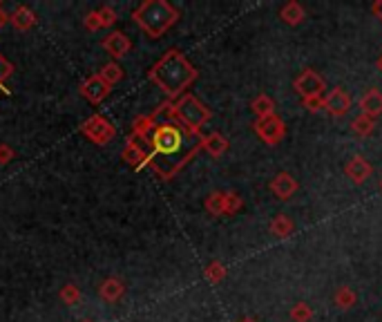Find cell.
Listing matches in <instances>:
<instances>
[{
    "label": "cell",
    "instance_id": "f546056e",
    "mask_svg": "<svg viewBox=\"0 0 382 322\" xmlns=\"http://www.w3.org/2000/svg\"><path fill=\"white\" fill-rule=\"evenodd\" d=\"M12 72H14V66L3 56V54H0V90H5V81L12 77Z\"/></svg>",
    "mask_w": 382,
    "mask_h": 322
},
{
    "label": "cell",
    "instance_id": "836d02e7",
    "mask_svg": "<svg viewBox=\"0 0 382 322\" xmlns=\"http://www.w3.org/2000/svg\"><path fill=\"white\" fill-rule=\"evenodd\" d=\"M304 103V107L309 112H317V110H324V96H317V99H306V101H302Z\"/></svg>",
    "mask_w": 382,
    "mask_h": 322
},
{
    "label": "cell",
    "instance_id": "3957f363",
    "mask_svg": "<svg viewBox=\"0 0 382 322\" xmlns=\"http://www.w3.org/2000/svg\"><path fill=\"white\" fill-rule=\"evenodd\" d=\"M132 18L148 36L159 38L179 20V9L170 5L168 0H148L134 9Z\"/></svg>",
    "mask_w": 382,
    "mask_h": 322
},
{
    "label": "cell",
    "instance_id": "e0dca14e",
    "mask_svg": "<svg viewBox=\"0 0 382 322\" xmlns=\"http://www.w3.org/2000/svg\"><path fill=\"white\" fill-rule=\"evenodd\" d=\"M125 293V284L119 280V277H108L101 286H99V296L105 302H116L121 296Z\"/></svg>",
    "mask_w": 382,
    "mask_h": 322
},
{
    "label": "cell",
    "instance_id": "603a6c76",
    "mask_svg": "<svg viewBox=\"0 0 382 322\" xmlns=\"http://www.w3.org/2000/svg\"><path fill=\"white\" fill-rule=\"evenodd\" d=\"M157 125V116L154 114H143V116H136L132 121V135L136 137H145L152 132V128Z\"/></svg>",
    "mask_w": 382,
    "mask_h": 322
},
{
    "label": "cell",
    "instance_id": "44dd1931",
    "mask_svg": "<svg viewBox=\"0 0 382 322\" xmlns=\"http://www.w3.org/2000/svg\"><path fill=\"white\" fill-rule=\"evenodd\" d=\"M333 302H335L337 309L349 311V309H353L358 305V293L349 286H337V291L333 293Z\"/></svg>",
    "mask_w": 382,
    "mask_h": 322
},
{
    "label": "cell",
    "instance_id": "9a60e30c",
    "mask_svg": "<svg viewBox=\"0 0 382 322\" xmlns=\"http://www.w3.org/2000/svg\"><path fill=\"white\" fill-rule=\"evenodd\" d=\"M201 148H204L210 157H221L228 150V139L221 132L201 135Z\"/></svg>",
    "mask_w": 382,
    "mask_h": 322
},
{
    "label": "cell",
    "instance_id": "ab89813d",
    "mask_svg": "<svg viewBox=\"0 0 382 322\" xmlns=\"http://www.w3.org/2000/svg\"><path fill=\"white\" fill-rule=\"evenodd\" d=\"M380 188H382V181H380Z\"/></svg>",
    "mask_w": 382,
    "mask_h": 322
},
{
    "label": "cell",
    "instance_id": "4316f807",
    "mask_svg": "<svg viewBox=\"0 0 382 322\" xmlns=\"http://www.w3.org/2000/svg\"><path fill=\"white\" fill-rule=\"evenodd\" d=\"M291 320L293 322H311L313 320V309L306 305V302H297L293 309H291Z\"/></svg>",
    "mask_w": 382,
    "mask_h": 322
},
{
    "label": "cell",
    "instance_id": "1f68e13d",
    "mask_svg": "<svg viewBox=\"0 0 382 322\" xmlns=\"http://www.w3.org/2000/svg\"><path fill=\"white\" fill-rule=\"evenodd\" d=\"M85 27H88L90 31L103 29V23H101V18H99V12H90L88 16H85Z\"/></svg>",
    "mask_w": 382,
    "mask_h": 322
},
{
    "label": "cell",
    "instance_id": "d6a6232c",
    "mask_svg": "<svg viewBox=\"0 0 382 322\" xmlns=\"http://www.w3.org/2000/svg\"><path fill=\"white\" fill-rule=\"evenodd\" d=\"M14 159V148L7 144H0V166H7Z\"/></svg>",
    "mask_w": 382,
    "mask_h": 322
},
{
    "label": "cell",
    "instance_id": "d4e9b609",
    "mask_svg": "<svg viewBox=\"0 0 382 322\" xmlns=\"http://www.w3.org/2000/svg\"><path fill=\"white\" fill-rule=\"evenodd\" d=\"M99 77L112 88L114 83H119L123 79V70H121L119 63H105V66L101 68V72H99Z\"/></svg>",
    "mask_w": 382,
    "mask_h": 322
},
{
    "label": "cell",
    "instance_id": "ba28073f",
    "mask_svg": "<svg viewBox=\"0 0 382 322\" xmlns=\"http://www.w3.org/2000/svg\"><path fill=\"white\" fill-rule=\"evenodd\" d=\"M123 161L127 166H132L139 170L143 164H148V157H150V144H148L145 137H136V135H130L127 139V144L121 153Z\"/></svg>",
    "mask_w": 382,
    "mask_h": 322
},
{
    "label": "cell",
    "instance_id": "60d3db41",
    "mask_svg": "<svg viewBox=\"0 0 382 322\" xmlns=\"http://www.w3.org/2000/svg\"><path fill=\"white\" fill-rule=\"evenodd\" d=\"M0 7H3V5H0Z\"/></svg>",
    "mask_w": 382,
    "mask_h": 322
},
{
    "label": "cell",
    "instance_id": "8992f818",
    "mask_svg": "<svg viewBox=\"0 0 382 322\" xmlns=\"http://www.w3.org/2000/svg\"><path fill=\"white\" fill-rule=\"evenodd\" d=\"M253 128H255V135H257L266 146H278L286 137V123L278 114L266 116V119H257Z\"/></svg>",
    "mask_w": 382,
    "mask_h": 322
},
{
    "label": "cell",
    "instance_id": "484cf974",
    "mask_svg": "<svg viewBox=\"0 0 382 322\" xmlns=\"http://www.w3.org/2000/svg\"><path fill=\"white\" fill-rule=\"evenodd\" d=\"M204 275H206V280H208L210 284H219V282H224V277H226V266L215 260V262H210V264L206 266Z\"/></svg>",
    "mask_w": 382,
    "mask_h": 322
},
{
    "label": "cell",
    "instance_id": "7a4b0ae2",
    "mask_svg": "<svg viewBox=\"0 0 382 322\" xmlns=\"http://www.w3.org/2000/svg\"><path fill=\"white\" fill-rule=\"evenodd\" d=\"M150 79L170 99H175V96H184V92L195 83L197 70L179 49H168L164 59H159L157 66L150 70Z\"/></svg>",
    "mask_w": 382,
    "mask_h": 322
},
{
    "label": "cell",
    "instance_id": "30bf717a",
    "mask_svg": "<svg viewBox=\"0 0 382 322\" xmlns=\"http://www.w3.org/2000/svg\"><path fill=\"white\" fill-rule=\"evenodd\" d=\"M344 175L353 181L356 186L360 184H365V181L374 175V168H371L369 161L363 157V155H353L351 159L347 161V166H344Z\"/></svg>",
    "mask_w": 382,
    "mask_h": 322
},
{
    "label": "cell",
    "instance_id": "cb8c5ba5",
    "mask_svg": "<svg viewBox=\"0 0 382 322\" xmlns=\"http://www.w3.org/2000/svg\"><path fill=\"white\" fill-rule=\"evenodd\" d=\"M351 130L358 135V137H369L374 135L376 130V119H371L367 114H358L356 119L351 121Z\"/></svg>",
    "mask_w": 382,
    "mask_h": 322
},
{
    "label": "cell",
    "instance_id": "9c48e42d",
    "mask_svg": "<svg viewBox=\"0 0 382 322\" xmlns=\"http://www.w3.org/2000/svg\"><path fill=\"white\" fill-rule=\"evenodd\" d=\"M351 94H349L344 88H335L328 94H324V110L331 116H342L351 110Z\"/></svg>",
    "mask_w": 382,
    "mask_h": 322
},
{
    "label": "cell",
    "instance_id": "83f0119b",
    "mask_svg": "<svg viewBox=\"0 0 382 322\" xmlns=\"http://www.w3.org/2000/svg\"><path fill=\"white\" fill-rule=\"evenodd\" d=\"M61 300L65 305H79L81 302V289L77 284H65L61 289Z\"/></svg>",
    "mask_w": 382,
    "mask_h": 322
},
{
    "label": "cell",
    "instance_id": "d590c367",
    "mask_svg": "<svg viewBox=\"0 0 382 322\" xmlns=\"http://www.w3.org/2000/svg\"><path fill=\"white\" fill-rule=\"evenodd\" d=\"M7 23H9V14L5 12L3 7H0V27H5Z\"/></svg>",
    "mask_w": 382,
    "mask_h": 322
},
{
    "label": "cell",
    "instance_id": "8fae6325",
    "mask_svg": "<svg viewBox=\"0 0 382 322\" xmlns=\"http://www.w3.org/2000/svg\"><path fill=\"white\" fill-rule=\"evenodd\" d=\"M269 188H271V192H273L275 197L286 201V199H291L295 192H297V179L291 173H278V175L271 179Z\"/></svg>",
    "mask_w": 382,
    "mask_h": 322
},
{
    "label": "cell",
    "instance_id": "ac0fdd59",
    "mask_svg": "<svg viewBox=\"0 0 382 322\" xmlns=\"http://www.w3.org/2000/svg\"><path fill=\"white\" fill-rule=\"evenodd\" d=\"M9 23H12L18 31H27V29H31L36 25V14L31 12L29 7H18L16 12L9 16Z\"/></svg>",
    "mask_w": 382,
    "mask_h": 322
},
{
    "label": "cell",
    "instance_id": "5bb4252c",
    "mask_svg": "<svg viewBox=\"0 0 382 322\" xmlns=\"http://www.w3.org/2000/svg\"><path fill=\"white\" fill-rule=\"evenodd\" d=\"M360 114H367L371 119L382 114V92L378 88H371L360 96Z\"/></svg>",
    "mask_w": 382,
    "mask_h": 322
},
{
    "label": "cell",
    "instance_id": "52a82bcc",
    "mask_svg": "<svg viewBox=\"0 0 382 322\" xmlns=\"http://www.w3.org/2000/svg\"><path fill=\"white\" fill-rule=\"evenodd\" d=\"M293 88H295L297 94L302 96V101H306V99H317V96H324L326 83L315 70H304L300 77L293 81Z\"/></svg>",
    "mask_w": 382,
    "mask_h": 322
},
{
    "label": "cell",
    "instance_id": "e575fe53",
    "mask_svg": "<svg viewBox=\"0 0 382 322\" xmlns=\"http://www.w3.org/2000/svg\"><path fill=\"white\" fill-rule=\"evenodd\" d=\"M371 14H374L378 20H382V0H376V3L371 5Z\"/></svg>",
    "mask_w": 382,
    "mask_h": 322
},
{
    "label": "cell",
    "instance_id": "4dcf8cb0",
    "mask_svg": "<svg viewBox=\"0 0 382 322\" xmlns=\"http://www.w3.org/2000/svg\"><path fill=\"white\" fill-rule=\"evenodd\" d=\"M97 12H99V18H101L103 27H110V25L116 23V12L112 7H101V9H97Z\"/></svg>",
    "mask_w": 382,
    "mask_h": 322
},
{
    "label": "cell",
    "instance_id": "5b68a950",
    "mask_svg": "<svg viewBox=\"0 0 382 322\" xmlns=\"http://www.w3.org/2000/svg\"><path fill=\"white\" fill-rule=\"evenodd\" d=\"M81 132L88 137L92 144L105 146V144H110L112 139L116 137V128L108 119H105V116L94 114V116H90V119L81 125Z\"/></svg>",
    "mask_w": 382,
    "mask_h": 322
},
{
    "label": "cell",
    "instance_id": "f1b7e54d",
    "mask_svg": "<svg viewBox=\"0 0 382 322\" xmlns=\"http://www.w3.org/2000/svg\"><path fill=\"white\" fill-rule=\"evenodd\" d=\"M241 208H244V199L237 195V192L228 190V192H226V210H224V215H235V213H239Z\"/></svg>",
    "mask_w": 382,
    "mask_h": 322
},
{
    "label": "cell",
    "instance_id": "8d00e7d4",
    "mask_svg": "<svg viewBox=\"0 0 382 322\" xmlns=\"http://www.w3.org/2000/svg\"><path fill=\"white\" fill-rule=\"evenodd\" d=\"M376 68H378V72L382 74V54H380V56H378V61H376Z\"/></svg>",
    "mask_w": 382,
    "mask_h": 322
},
{
    "label": "cell",
    "instance_id": "6da1fadb",
    "mask_svg": "<svg viewBox=\"0 0 382 322\" xmlns=\"http://www.w3.org/2000/svg\"><path fill=\"white\" fill-rule=\"evenodd\" d=\"M150 157L148 164L161 179H173L201 150V132H195L175 119L161 121L148 135Z\"/></svg>",
    "mask_w": 382,
    "mask_h": 322
},
{
    "label": "cell",
    "instance_id": "d6986e66",
    "mask_svg": "<svg viewBox=\"0 0 382 322\" xmlns=\"http://www.w3.org/2000/svg\"><path fill=\"white\" fill-rule=\"evenodd\" d=\"M271 233L275 235L278 240H286V238H291V233L295 231V224H293V220L289 217V215H275L273 217V222H271Z\"/></svg>",
    "mask_w": 382,
    "mask_h": 322
},
{
    "label": "cell",
    "instance_id": "74e56055",
    "mask_svg": "<svg viewBox=\"0 0 382 322\" xmlns=\"http://www.w3.org/2000/svg\"><path fill=\"white\" fill-rule=\"evenodd\" d=\"M237 322H257L255 318H241V320H237Z\"/></svg>",
    "mask_w": 382,
    "mask_h": 322
},
{
    "label": "cell",
    "instance_id": "2e32d148",
    "mask_svg": "<svg viewBox=\"0 0 382 322\" xmlns=\"http://www.w3.org/2000/svg\"><path fill=\"white\" fill-rule=\"evenodd\" d=\"M280 18L284 20L286 25H302L304 23V18H306V12H304V7L300 3H295V0H289L282 9H280Z\"/></svg>",
    "mask_w": 382,
    "mask_h": 322
},
{
    "label": "cell",
    "instance_id": "f35d334b",
    "mask_svg": "<svg viewBox=\"0 0 382 322\" xmlns=\"http://www.w3.org/2000/svg\"><path fill=\"white\" fill-rule=\"evenodd\" d=\"M81 322H92V320H81Z\"/></svg>",
    "mask_w": 382,
    "mask_h": 322
},
{
    "label": "cell",
    "instance_id": "ffe728a7",
    "mask_svg": "<svg viewBox=\"0 0 382 322\" xmlns=\"http://www.w3.org/2000/svg\"><path fill=\"white\" fill-rule=\"evenodd\" d=\"M250 110L257 119H266V116L275 114V101L271 99L269 94H257L250 103Z\"/></svg>",
    "mask_w": 382,
    "mask_h": 322
},
{
    "label": "cell",
    "instance_id": "7402d4cb",
    "mask_svg": "<svg viewBox=\"0 0 382 322\" xmlns=\"http://www.w3.org/2000/svg\"><path fill=\"white\" fill-rule=\"evenodd\" d=\"M204 206H206V210L210 215H215V217H221V215H224V210H226V192H219V190L210 192V195L206 197V201H204Z\"/></svg>",
    "mask_w": 382,
    "mask_h": 322
},
{
    "label": "cell",
    "instance_id": "4fadbf2b",
    "mask_svg": "<svg viewBox=\"0 0 382 322\" xmlns=\"http://www.w3.org/2000/svg\"><path fill=\"white\" fill-rule=\"evenodd\" d=\"M132 43L121 31H112L108 38H103V49L110 54L112 59H123L127 52H130Z\"/></svg>",
    "mask_w": 382,
    "mask_h": 322
},
{
    "label": "cell",
    "instance_id": "277c9868",
    "mask_svg": "<svg viewBox=\"0 0 382 322\" xmlns=\"http://www.w3.org/2000/svg\"><path fill=\"white\" fill-rule=\"evenodd\" d=\"M161 112L168 114V119H175L179 123H184L186 128H190V130H195V132H199L201 125H206L210 121V116H212V112L208 110V107L193 94L179 96L177 103H164Z\"/></svg>",
    "mask_w": 382,
    "mask_h": 322
},
{
    "label": "cell",
    "instance_id": "7c38bea8",
    "mask_svg": "<svg viewBox=\"0 0 382 322\" xmlns=\"http://www.w3.org/2000/svg\"><path fill=\"white\" fill-rule=\"evenodd\" d=\"M81 94L88 99L90 103H101L105 96L110 94V85L105 83L99 74H94V77H90L88 81H85L81 85Z\"/></svg>",
    "mask_w": 382,
    "mask_h": 322
}]
</instances>
